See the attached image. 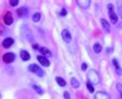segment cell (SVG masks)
Segmentation results:
<instances>
[{"instance_id": "obj_1", "label": "cell", "mask_w": 122, "mask_h": 99, "mask_svg": "<svg viewBox=\"0 0 122 99\" xmlns=\"http://www.w3.org/2000/svg\"><path fill=\"white\" fill-rule=\"evenodd\" d=\"M87 78H88V82L90 84H93V85H97L100 83V76H99V73L97 72L94 69H90L87 73Z\"/></svg>"}, {"instance_id": "obj_14", "label": "cell", "mask_w": 122, "mask_h": 99, "mask_svg": "<svg viewBox=\"0 0 122 99\" xmlns=\"http://www.w3.org/2000/svg\"><path fill=\"white\" fill-rule=\"evenodd\" d=\"M20 56H21V58H22V60H24V61H28V60H30V54L27 52V51H21L20 52Z\"/></svg>"}, {"instance_id": "obj_17", "label": "cell", "mask_w": 122, "mask_h": 99, "mask_svg": "<svg viewBox=\"0 0 122 99\" xmlns=\"http://www.w3.org/2000/svg\"><path fill=\"white\" fill-rule=\"evenodd\" d=\"M93 51H94V53H96V54H100L102 52V46L100 43H94Z\"/></svg>"}, {"instance_id": "obj_10", "label": "cell", "mask_w": 122, "mask_h": 99, "mask_svg": "<svg viewBox=\"0 0 122 99\" xmlns=\"http://www.w3.org/2000/svg\"><path fill=\"white\" fill-rule=\"evenodd\" d=\"M94 99H111L110 95L105 92H97L94 95Z\"/></svg>"}, {"instance_id": "obj_30", "label": "cell", "mask_w": 122, "mask_h": 99, "mask_svg": "<svg viewBox=\"0 0 122 99\" xmlns=\"http://www.w3.org/2000/svg\"><path fill=\"white\" fill-rule=\"evenodd\" d=\"M112 51H113V50H112V47H109V50H108V52H109V53H111Z\"/></svg>"}, {"instance_id": "obj_18", "label": "cell", "mask_w": 122, "mask_h": 99, "mask_svg": "<svg viewBox=\"0 0 122 99\" xmlns=\"http://www.w3.org/2000/svg\"><path fill=\"white\" fill-rule=\"evenodd\" d=\"M71 85H72V87L73 88H75V89H77V88H79V86H80V84H79V82H78L76 78H72L71 80Z\"/></svg>"}, {"instance_id": "obj_12", "label": "cell", "mask_w": 122, "mask_h": 99, "mask_svg": "<svg viewBox=\"0 0 122 99\" xmlns=\"http://www.w3.org/2000/svg\"><path fill=\"white\" fill-rule=\"evenodd\" d=\"M112 62H113V65H114V67H115V69H116V72H117V74H118V76H122V69H121L120 66H119V63H118V60L116 59V58H114Z\"/></svg>"}, {"instance_id": "obj_13", "label": "cell", "mask_w": 122, "mask_h": 99, "mask_svg": "<svg viewBox=\"0 0 122 99\" xmlns=\"http://www.w3.org/2000/svg\"><path fill=\"white\" fill-rule=\"evenodd\" d=\"M16 13H18L20 17H27L28 16V9L26 7H20L16 9Z\"/></svg>"}, {"instance_id": "obj_24", "label": "cell", "mask_w": 122, "mask_h": 99, "mask_svg": "<svg viewBox=\"0 0 122 99\" xmlns=\"http://www.w3.org/2000/svg\"><path fill=\"white\" fill-rule=\"evenodd\" d=\"M9 4H10L11 6H16L19 4V1L18 0H10V1H9Z\"/></svg>"}, {"instance_id": "obj_7", "label": "cell", "mask_w": 122, "mask_h": 99, "mask_svg": "<svg viewBox=\"0 0 122 99\" xmlns=\"http://www.w3.org/2000/svg\"><path fill=\"white\" fill-rule=\"evenodd\" d=\"M3 20H4V23L6 24V25H11V24L13 23V19H12V16H11V12H7L4 15V18H3Z\"/></svg>"}, {"instance_id": "obj_6", "label": "cell", "mask_w": 122, "mask_h": 99, "mask_svg": "<svg viewBox=\"0 0 122 99\" xmlns=\"http://www.w3.org/2000/svg\"><path fill=\"white\" fill-rule=\"evenodd\" d=\"M62 37L66 42H70L71 40H72V35H71V33L68 31L67 29H64L62 31Z\"/></svg>"}, {"instance_id": "obj_5", "label": "cell", "mask_w": 122, "mask_h": 99, "mask_svg": "<svg viewBox=\"0 0 122 99\" xmlns=\"http://www.w3.org/2000/svg\"><path fill=\"white\" fill-rule=\"evenodd\" d=\"M76 3L80 6L81 8L86 9V8L89 7V5L91 4V1H90V0H77Z\"/></svg>"}, {"instance_id": "obj_20", "label": "cell", "mask_w": 122, "mask_h": 99, "mask_svg": "<svg viewBox=\"0 0 122 99\" xmlns=\"http://www.w3.org/2000/svg\"><path fill=\"white\" fill-rule=\"evenodd\" d=\"M117 11H118V16L122 19V3L117 2Z\"/></svg>"}, {"instance_id": "obj_25", "label": "cell", "mask_w": 122, "mask_h": 99, "mask_svg": "<svg viewBox=\"0 0 122 99\" xmlns=\"http://www.w3.org/2000/svg\"><path fill=\"white\" fill-rule=\"evenodd\" d=\"M67 15V9L66 8H63L62 11H61V12H60V16L61 17H65Z\"/></svg>"}, {"instance_id": "obj_28", "label": "cell", "mask_w": 122, "mask_h": 99, "mask_svg": "<svg viewBox=\"0 0 122 99\" xmlns=\"http://www.w3.org/2000/svg\"><path fill=\"white\" fill-rule=\"evenodd\" d=\"M86 68H87V64L86 63H83L82 65H81V69L82 70H86Z\"/></svg>"}, {"instance_id": "obj_8", "label": "cell", "mask_w": 122, "mask_h": 99, "mask_svg": "<svg viewBox=\"0 0 122 99\" xmlns=\"http://www.w3.org/2000/svg\"><path fill=\"white\" fill-rule=\"evenodd\" d=\"M37 59H38V61H39V63L41 64L42 66H44V67H48L49 66V60L47 59L46 57H44V56H38L37 57Z\"/></svg>"}, {"instance_id": "obj_2", "label": "cell", "mask_w": 122, "mask_h": 99, "mask_svg": "<svg viewBox=\"0 0 122 99\" xmlns=\"http://www.w3.org/2000/svg\"><path fill=\"white\" fill-rule=\"evenodd\" d=\"M29 70L40 77L44 76V71L41 69V67H39L38 65H36V64H31V65H29Z\"/></svg>"}, {"instance_id": "obj_11", "label": "cell", "mask_w": 122, "mask_h": 99, "mask_svg": "<svg viewBox=\"0 0 122 99\" xmlns=\"http://www.w3.org/2000/svg\"><path fill=\"white\" fill-rule=\"evenodd\" d=\"M13 41H15V40H13L11 37H8V38H5L2 41V46L4 47H6V49H8V47H10L13 44Z\"/></svg>"}, {"instance_id": "obj_15", "label": "cell", "mask_w": 122, "mask_h": 99, "mask_svg": "<svg viewBox=\"0 0 122 99\" xmlns=\"http://www.w3.org/2000/svg\"><path fill=\"white\" fill-rule=\"evenodd\" d=\"M39 52L42 54V55H46V56H51V53H50V51L47 49V47H39Z\"/></svg>"}, {"instance_id": "obj_26", "label": "cell", "mask_w": 122, "mask_h": 99, "mask_svg": "<svg viewBox=\"0 0 122 99\" xmlns=\"http://www.w3.org/2000/svg\"><path fill=\"white\" fill-rule=\"evenodd\" d=\"M64 97H65V99H70V94H69V92H65L64 93Z\"/></svg>"}, {"instance_id": "obj_29", "label": "cell", "mask_w": 122, "mask_h": 99, "mask_svg": "<svg viewBox=\"0 0 122 99\" xmlns=\"http://www.w3.org/2000/svg\"><path fill=\"white\" fill-rule=\"evenodd\" d=\"M33 47H35V50H37V47H38V44H34Z\"/></svg>"}, {"instance_id": "obj_16", "label": "cell", "mask_w": 122, "mask_h": 99, "mask_svg": "<svg viewBox=\"0 0 122 99\" xmlns=\"http://www.w3.org/2000/svg\"><path fill=\"white\" fill-rule=\"evenodd\" d=\"M56 83L59 84L61 87H65V86H66V81L64 80V78L60 77V76H56Z\"/></svg>"}, {"instance_id": "obj_9", "label": "cell", "mask_w": 122, "mask_h": 99, "mask_svg": "<svg viewBox=\"0 0 122 99\" xmlns=\"http://www.w3.org/2000/svg\"><path fill=\"white\" fill-rule=\"evenodd\" d=\"M101 24H102V27H103V29L105 30V31H106L107 33H110L111 27H110L109 22H108L107 20H105V19H101Z\"/></svg>"}, {"instance_id": "obj_27", "label": "cell", "mask_w": 122, "mask_h": 99, "mask_svg": "<svg viewBox=\"0 0 122 99\" xmlns=\"http://www.w3.org/2000/svg\"><path fill=\"white\" fill-rule=\"evenodd\" d=\"M4 31H5L4 28H3V27L0 25V35H3V34H4Z\"/></svg>"}, {"instance_id": "obj_21", "label": "cell", "mask_w": 122, "mask_h": 99, "mask_svg": "<svg viewBox=\"0 0 122 99\" xmlns=\"http://www.w3.org/2000/svg\"><path fill=\"white\" fill-rule=\"evenodd\" d=\"M33 89H34V90H35L38 94H40V95H42V94H43V90H42V89L40 88V87L36 86V85H33Z\"/></svg>"}, {"instance_id": "obj_23", "label": "cell", "mask_w": 122, "mask_h": 99, "mask_svg": "<svg viewBox=\"0 0 122 99\" xmlns=\"http://www.w3.org/2000/svg\"><path fill=\"white\" fill-rule=\"evenodd\" d=\"M117 90L120 93V96H121V99H122V85L121 84H117Z\"/></svg>"}, {"instance_id": "obj_4", "label": "cell", "mask_w": 122, "mask_h": 99, "mask_svg": "<svg viewBox=\"0 0 122 99\" xmlns=\"http://www.w3.org/2000/svg\"><path fill=\"white\" fill-rule=\"evenodd\" d=\"M15 59V55L13 53H6L3 55V61L4 63L6 64H9V63H12Z\"/></svg>"}, {"instance_id": "obj_19", "label": "cell", "mask_w": 122, "mask_h": 99, "mask_svg": "<svg viewBox=\"0 0 122 99\" xmlns=\"http://www.w3.org/2000/svg\"><path fill=\"white\" fill-rule=\"evenodd\" d=\"M40 19H41V13H39V12L34 13L33 17H32V20H33L34 22H39Z\"/></svg>"}, {"instance_id": "obj_3", "label": "cell", "mask_w": 122, "mask_h": 99, "mask_svg": "<svg viewBox=\"0 0 122 99\" xmlns=\"http://www.w3.org/2000/svg\"><path fill=\"white\" fill-rule=\"evenodd\" d=\"M108 9H109V16H110L112 24H116L118 22V16L114 12V6H113V4H109V5H108Z\"/></svg>"}, {"instance_id": "obj_22", "label": "cell", "mask_w": 122, "mask_h": 99, "mask_svg": "<svg viewBox=\"0 0 122 99\" xmlns=\"http://www.w3.org/2000/svg\"><path fill=\"white\" fill-rule=\"evenodd\" d=\"M86 87H87V89H88V91L90 92V93H93V92H94V88H93V86H92V84H90L89 82H87Z\"/></svg>"}]
</instances>
